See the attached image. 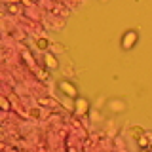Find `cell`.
<instances>
[{
	"label": "cell",
	"instance_id": "6da1fadb",
	"mask_svg": "<svg viewBox=\"0 0 152 152\" xmlns=\"http://www.w3.org/2000/svg\"><path fill=\"white\" fill-rule=\"evenodd\" d=\"M135 40H137V34H135V33H127L126 36H124V48H127V50H129L131 44H133Z\"/></svg>",
	"mask_w": 152,
	"mask_h": 152
},
{
	"label": "cell",
	"instance_id": "7a4b0ae2",
	"mask_svg": "<svg viewBox=\"0 0 152 152\" xmlns=\"http://www.w3.org/2000/svg\"><path fill=\"white\" fill-rule=\"evenodd\" d=\"M38 48H40V50H46V48H48V40H38Z\"/></svg>",
	"mask_w": 152,
	"mask_h": 152
},
{
	"label": "cell",
	"instance_id": "3957f363",
	"mask_svg": "<svg viewBox=\"0 0 152 152\" xmlns=\"http://www.w3.org/2000/svg\"><path fill=\"white\" fill-rule=\"evenodd\" d=\"M133 135H135V139H139L137 135H143V129L141 127H133Z\"/></svg>",
	"mask_w": 152,
	"mask_h": 152
},
{
	"label": "cell",
	"instance_id": "277c9868",
	"mask_svg": "<svg viewBox=\"0 0 152 152\" xmlns=\"http://www.w3.org/2000/svg\"><path fill=\"white\" fill-rule=\"evenodd\" d=\"M0 101H2V109H10V107H8V101H6V97H2Z\"/></svg>",
	"mask_w": 152,
	"mask_h": 152
}]
</instances>
